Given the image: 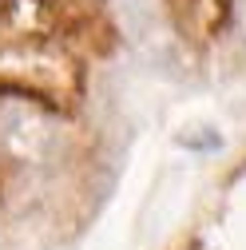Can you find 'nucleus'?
I'll return each mask as SVG.
<instances>
[{"mask_svg": "<svg viewBox=\"0 0 246 250\" xmlns=\"http://www.w3.org/2000/svg\"><path fill=\"white\" fill-rule=\"evenodd\" d=\"M52 143V123L28 104H0V147L16 159H40Z\"/></svg>", "mask_w": 246, "mask_h": 250, "instance_id": "obj_1", "label": "nucleus"}, {"mask_svg": "<svg viewBox=\"0 0 246 250\" xmlns=\"http://www.w3.org/2000/svg\"><path fill=\"white\" fill-rule=\"evenodd\" d=\"M183 147H210L214 151V147H223V135L206 127V131H195V135H183Z\"/></svg>", "mask_w": 246, "mask_h": 250, "instance_id": "obj_2", "label": "nucleus"}, {"mask_svg": "<svg viewBox=\"0 0 246 250\" xmlns=\"http://www.w3.org/2000/svg\"><path fill=\"white\" fill-rule=\"evenodd\" d=\"M238 28H242V36H246V0H238Z\"/></svg>", "mask_w": 246, "mask_h": 250, "instance_id": "obj_3", "label": "nucleus"}]
</instances>
